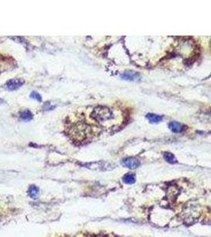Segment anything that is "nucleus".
Segmentation results:
<instances>
[{
  "label": "nucleus",
  "instance_id": "1a4fd4ad",
  "mask_svg": "<svg viewBox=\"0 0 211 237\" xmlns=\"http://www.w3.org/2000/svg\"><path fill=\"white\" fill-rule=\"evenodd\" d=\"M164 160L167 162L170 163V164H174V163H176V159L175 157L173 154L171 153L165 152L164 153Z\"/></svg>",
  "mask_w": 211,
  "mask_h": 237
},
{
  "label": "nucleus",
  "instance_id": "7ed1b4c3",
  "mask_svg": "<svg viewBox=\"0 0 211 237\" xmlns=\"http://www.w3.org/2000/svg\"><path fill=\"white\" fill-rule=\"evenodd\" d=\"M24 82H25L24 80H22V79H12L8 81L6 85L10 90H16V89H19L20 87H22Z\"/></svg>",
  "mask_w": 211,
  "mask_h": 237
},
{
  "label": "nucleus",
  "instance_id": "39448f33",
  "mask_svg": "<svg viewBox=\"0 0 211 237\" xmlns=\"http://www.w3.org/2000/svg\"><path fill=\"white\" fill-rule=\"evenodd\" d=\"M146 118H148L149 121H150L151 123H158V122H160L162 121L161 116L156 114H152V113L146 115Z\"/></svg>",
  "mask_w": 211,
  "mask_h": 237
},
{
  "label": "nucleus",
  "instance_id": "f257e3e1",
  "mask_svg": "<svg viewBox=\"0 0 211 237\" xmlns=\"http://www.w3.org/2000/svg\"><path fill=\"white\" fill-rule=\"evenodd\" d=\"M122 164L126 168H136L140 165V161L134 157H126L122 160Z\"/></svg>",
  "mask_w": 211,
  "mask_h": 237
},
{
  "label": "nucleus",
  "instance_id": "6e6552de",
  "mask_svg": "<svg viewBox=\"0 0 211 237\" xmlns=\"http://www.w3.org/2000/svg\"><path fill=\"white\" fill-rule=\"evenodd\" d=\"M21 118L22 120L29 121L33 118V114L29 110H24L21 113Z\"/></svg>",
  "mask_w": 211,
  "mask_h": 237
},
{
  "label": "nucleus",
  "instance_id": "0eeeda50",
  "mask_svg": "<svg viewBox=\"0 0 211 237\" xmlns=\"http://www.w3.org/2000/svg\"><path fill=\"white\" fill-rule=\"evenodd\" d=\"M123 180L126 184H133L135 182V176L132 173H127L123 176Z\"/></svg>",
  "mask_w": 211,
  "mask_h": 237
},
{
  "label": "nucleus",
  "instance_id": "f03ea898",
  "mask_svg": "<svg viewBox=\"0 0 211 237\" xmlns=\"http://www.w3.org/2000/svg\"><path fill=\"white\" fill-rule=\"evenodd\" d=\"M121 78L123 80H126V81H139L141 78V76L139 73L134 72V71H125L124 73L121 75Z\"/></svg>",
  "mask_w": 211,
  "mask_h": 237
},
{
  "label": "nucleus",
  "instance_id": "423d86ee",
  "mask_svg": "<svg viewBox=\"0 0 211 237\" xmlns=\"http://www.w3.org/2000/svg\"><path fill=\"white\" fill-rule=\"evenodd\" d=\"M28 193L32 198H36L39 195V188L34 185L30 186L29 191H28Z\"/></svg>",
  "mask_w": 211,
  "mask_h": 237
},
{
  "label": "nucleus",
  "instance_id": "9d476101",
  "mask_svg": "<svg viewBox=\"0 0 211 237\" xmlns=\"http://www.w3.org/2000/svg\"><path fill=\"white\" fill-rule=\"evenodd\" d=\"M30 97L33 99H34V100H36V101H41V96H40V95L38 93L35 92V91L32 92L31 94H30Z\"/></svg>",
  "mask_w": 211,
  "mask_h": 237
},
{
  "label": "nucleus",
  "instance_id": "20e7f679",
  "mask_svg": "<svg viewBox=\"0 0 211 237\" xmlns=\"http://www.w3.org/2000/svg\"><path fill=\"white\" fill-rule=\"evenodd\" d=\"M168 127L172 131L175 133H180L182 132L184 129V125H183L180 122H169V124H168Z\"/></svg>",
  "mask_w": 211,
  "mask_h": 237
}]
</instances>
